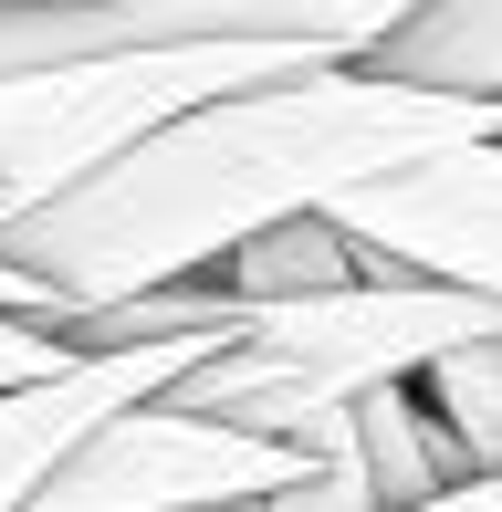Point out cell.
<instances>
[{
  "label": "cell",
  "instance_id": "cell-4",
  "mask_svg": "<svg viewBox=\"0 0 502 512\" xmlns=\"http://www.w3.org/2000/svg\"><path fill=\"white\" fill-rule=\"evenodd\" d=\"M251 314V304H241ZM502 335V304L482 293H440V283H356V293H325V304H262L241 345H262L272 366L314 377L325 398H367V387H408L429 377L440 356L461 345H492Z\"/></svg>",
  "mask_w": 502,
  "mask_h": 512
},
{
  "label": "cell",
  "instance_id": "cell-11",
  "mask_svg": "<svg viewBox=\"0 0 502 512\" xmlns=\"http://www.w3.org/2000/svg\"><path fill=\"white\" fill-rule=\"evenodd\" d=\"M408 398L450 429V450L471 460V471H502V335L492 345H461V356H440L429 377H408Z\"/></svg>",
  "mask_w": 502,
  "mask_h": 512
},
{
  "label": "cell",
  "instance_id": "cell-1",
  "mask_svg": "<svg viewBox=\"0 0 502 512\" xmlns=\"http://www.w3.org/2000/svg\"><path fill=\"white\" fill-rule=\"evenodd\" d=\"M461 147H502V105L408 95L377 74H293L220 95L178 126H157L136 157L84 178L74 199L21 209L0 230V272L53 304L42 335L84 314H126L157 293H210V272L283 220H325L335 199L377 178L440 168Z\"/></svg>",
  "mask_w": 502,
  "mask_h": 512
},
{
  "label": "cell",
  "instance_id": "cell-16",
  "mask_svg": "<svg viewBox=\"0 0 502 512\" xmlns=\"http://www.w3.org/2000/svg\"><path fill=\"white\" fill-rule=\"evenodd\" d=\"M0 11H42V0H0Z\"/></svg>",
  "mask_w": 502,
  "mask_h": 512
},
{
  "label": "cell",
  "instance_id": "cell-3",
  "mask_svg": "<svg viewBox=\"0 0 502 512\" xmlns=\"http://www.w3.org/2000/svg\"><path fill=\"white\" fill-rule=\"evenodd\" d=\"M304 471H325V460L262 450V439L210 429V418L157 398V408L116 418L105 439H84L21 512H251V502L293 492Z\"/></svg>",
  "mask_w": 502,
  "mask_h": 512
},
{
  "label": "cell",
  "instance_id": "cell-8",
  "mask_svg": "<svg viewBox=\"0 0 502 512\" xmlns=\"http://www.w3.org/2000/svg\"><path fill=\"white\" fill-rule=\"evenodd\" d=\"M356 74L408 84V95H450V105H502V0H429Z\"/></svg>",
  "mask_w": 502,
  "mask_h": 512
},
{
  "label": "cell",
  "instance_id": "cell-6",
  "mask_svg": "<svg viewBox=\"0 0 502 512\" xmlns=\"http://www.w3.org/2000/svg\"><path fill=\"white\" fill-rule=\"evenodd\" d=\"M241 335H251V314H220V324H199V335H157V345H84L74 366L11 387V398H0V512H21L84 439H105L116 418L157 408L178 377H199L210 356H231Z\"/></svg>",
  "mask_w": 502,
  "mask_h": 512
},
{
  "label": "cell",
  "instance_id": "cell-5",
  "mask_svg": "<svg viewBox=\"0 0 502 512\" xmlns=\"http://www.w3.org/2000/svg\"><path fill=\"white\" fill-rule=\"evenodd\" d=\"M325 230L356 251V283H440L502 304V147H461L440 168L377 178L335 199Z\"/></svg>",
  "mask_w": 502,
  "mask_h": 512
},
{
  "label": "cell",
  "instance_id": "cell-15",
  "mask_svg": "<svg viewBox=\"0 0 502 512\" xmlns=\"http://www.w3.org/2000/svg\"><path fill=\"white\" fill-rule=\"evenodd\" d=\"M429 512H502V471L471 481V492H450V502H429Z\"/></svg>",
  "mask_w": 502,
  "mask_h": 512
},
{
  "label": "cell",
  "instance_id": "cell-13",
  "mask_svg": "<svg viewBox=\"0 0 502 512\" xmlns=\"http://www.w3.org/2000/svg\"><path fill=\"white\" fill-rule=\"evenodd\" d=\"M53 366H74V345L42 335V324H21V314H0V398L32 387V377H53Z\"/></svg>",
  "mask_w": 502,
  "mask_h": 512
},
{
  "label": "cell",
  "instance_id": "cell-2",
  "mask_svg": "<svg viewBox=\"0 0 502 512\" xmlns=\"http://www.w3.org/2000/svg\"><path fill=\"white\" fill-rule=\"evenodd\" d=\"M293 74H325V63L262 53V42H136V53L0 74V230L21 209L74 199L84 178L136 157L157 126H178L220 95H251V84H293Z\"/></svg>",
  "mask_w": 502,
  "mask_h": 512
},
{
  "label": "cell",
  "instance_id": "cell-10",
  "mask_svg": "<svg viewBox=\"0 0 502 512\" xmlns=\"http://www.w3.org/2000/svg\"><path fill=\"white\" fill-rule=\"evenodd\" d=\"M210 293L220 304H325V293H356V251L335 241L325 220H283V230H262L251 251H231V262L210 272Z\"/></svg>",
  "mask_w": 502,
  "mask_h": 512
},
{
  "label": "cell",
  "instance_id": "cell-9",
  "mask_svg": "<svg viewBox=\"0 0 502 512\" xmlns=\"http://www.w3.org/2000/svg\"><path fill=\"white\" fill-rule=\"evenodd\" d=\"M346 450H356V471H367L377 512H429V502H450V492L482 481L461 450H450V429L408 398V387H367V398H356Z\"/></svg>",
  "mask_w": 502,
  "mask_h": 512
},
{
  "label": "cell",
  "instance_id": "cell-14",
  "mask_svg": "<svg viewBox=\"0 0 502 512\" xmlns=\"http://www.w3.org/2000/svg\"><path fill=\"white\" fill-rule=\"evenodd\" d=\"M0 314H21V324H53V304H42L21 272H0Z\"/></svg>",
  "mask_w": 502,
  "mask_h": 512
},
{
  "label": "cell",
  "instance_id": "cell-7",
  "mask_svg": "<svg viewBox=\"0 0 502 512\" xmlns=\"http://www.w3.org/2000/svg\"><path fill=\"white\" fill-rule=\"evenodd\" d=\"M419 11L429 0H105V53H136V42H262V53H304L325 74H356Z\"/></svg>",
  "mask_w": 502,
  "mask_h": 512
},
{
  "label": "cell",
  "instance_id": "cell-12",
  "mask_svg": "<svg viewBox=\"0 0 502 512\" xmlns=\"http://www.w3.org/2000/svg\"><path fill=\"white\" fill-rule=\"evenodd\" d=\"M262 512H377V492H367V471H356V450H346V460H325V471H304L293 492H272Z\"/></svg>",
  "mask_w": 502,
  "mask_h": 512
},
{
  "label": "cell",
  "instance_id": "cell-17",
  "mask_svg": "<svg viewBox=\"0 0 502 512\" xmlns=\"http://www.w3.org/2000/svg\"><path fill=\"white\" fill-rule=\"evenodd\" d=\"M251 512H262V502H251Z\"/></svg>",
  "mask_w": 502,
  "mask_h": 512
}]
</instances>
